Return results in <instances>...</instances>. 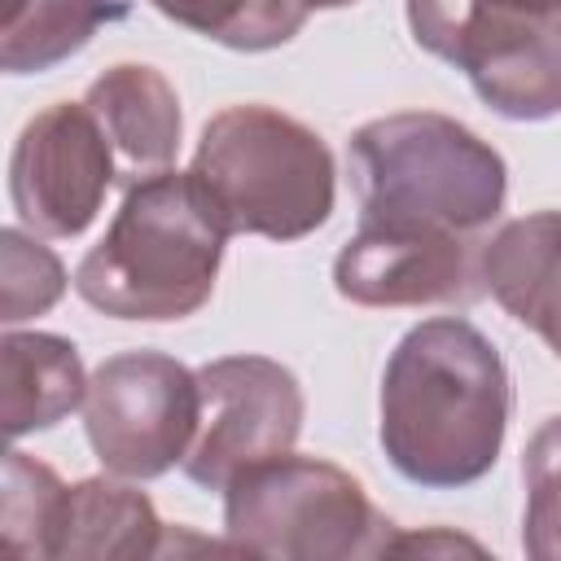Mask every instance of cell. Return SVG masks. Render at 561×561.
Instances as JSON below:
<instances>
[{"label": "cell", "instance_id": "5", "mask_svg": "<svg viewBox=\"0 0 561 561\" xmlns=\"http://www.w3.org/2000/svg\"><path fill=\"white\" fill-rule=\"evenodd\" d=\"M224 535L245 557L342 561L381 557L394 522L377 513L364 482L320 456H272L224 486Z\"/></svg>", "mask_w": 561, "mask_h": 561}, {"label": "cell", "instance_id": "4", "mask_svg": "<svg viewBox=\"0 0 561 561\" xmlns=\"http://www.w3.org/2000/svg\"><path fill=\"white\" fill-rule=\"evenodd\" d=\"M188 171L210 193L232 237H311L329 224L337 197V167L324 136L263 101L210 114Z\"/></svg>", "mask_w": 561, "mask_h": 561}, {"label": "cell", "instance_id": "9", "mask_svg": "<svg viewBox=\"0 0 561 561\" xmlns=\"http://www.w3.org/2000/svg\"><path fill=\"white\" fill-rule=\"evenodd\" d=\"M114 145L83 101L31 114L9 153V202L39 237H79L114 188Z\"/></svg>", "mask_w": 561, "mask_h": 561}, {"label": "cell", "instance_id": "20", "mask_svg": "<svg viewBox=\"0 0 561 561\" xmlns=\"http://www.w3.org/2000/svg\"><path fill=\"white\" fill-rule=\"evenodd\" d=\"M386 552H482V543H473L465 535L434 530V535H390Z\"/></svg>", "mask_w": 561, "mask_h": 561}, {"label": "cell", "instance_id": "12", "mask_svg": "<svg viewBox=\"0 0 561 561\" xmlns=\"http://www.w3.org/2000/svg\"><path fill=\"white\" fill-rule=\"evenodd\" d=\"M167 543V522L158 517L153 500L136 486V478L101 473L66 486L53 552L48 561H140L158 557Z\"/></svg>", "mask_w": 561, "mask_h": 561}, {"label": "cell", "instance_id": "6", "mask_svg": "<svg viewBox=\"0 0 561 561\" xmlns=\"http://www.w3.org/2000/svg\"><path fill=\"white\" fill-rule=\"evenodd\" d=\"M416 48L456 66L478 101L513 123L561 114V9L500 0H403Z\"/></svg>", "mask_w": 561, "mask_h": 561}, {"label": "cell", "instance_id": "11", "mask_svg": "<svg viewBox=\"0 0 561 561\" xmlns=\"http://www.w3.org/2000/svg\"><path fill=\"white\" fill-rule=\"evenodd\" d=\"M83 105L105 127L114 158L127 167L131 180H140L149 171H167L175 162L184 114H180V96H175L171 79L158 66L114 61L110 70H101L88 83Z\"/></svg>", "mask_w": 561, "mask_h": 561}, {"label": "cell", "instance_id": "1", "mask_svg": "<svg viewBox=\"0 0 561 561\" xmlns=\"http://www.w3.org/2000/svg\"><path fill=\"white\" fill-rule=\"evenodd\" d=\"M508 416V364L473 320L430 316L394 342L377 390V443L412 486L460 491L486 478Z\"/></svg>", "mask_w": 561, "mask_h": 561}, {"label": "cell", "instance_id": "17", "mask_svg": "<svg viewBox=\"0 0 561 561\" xmlns=\"http://www.w3.org/2000/svg\"><path fill=\"white\" fill-rule=\"evenodd\" d=\"M66 482L22 447L4 451L0 491V557L4 561H48Z\"/></svg>", "mask_w": 561, "mask_h": 561}, {"label": "cell", "instance_id": "3", "mask_svg": "<svg viewBox=\"0 0 561 561\" xmlns=\"http://www.w3.org/2000/svg\"><path fill=\"white\" fill-rule=\"evenodd\" d=\"M359 219L482 237L508 197V167L491 140L438 110H394L346 145Z\"/></svg>", "mask_w": 561, "mask_h": 561}, {"label": "cell", "instance_id": "7", "mask_svg": "<svg viewBox=\"0 0 561 561\" xmlns=\"http://www.w3.org/2000/svg\"><path fill=\"white\" fill-rule=\"evenodd\" d=\"M79 412L92 456L118 478L149 482L193 447L202 386L167 351H118L92 368Z\"/></svg>", "mask_w": 561, "mask_h": 561}, {"label": "cell", "instance_id": "18", "mask_svg": "<svg viewBox=\"0 0 561 561\" xmlns=\"http://www.w3.org/2000/svg\"><path fill=\"white\" fill-rule=\"evenodd\" d=\"M61 294H66V267L39 241V232L4 228L0 232V320L4 329H18L22 320L53 311Z\"/></svg>", "mask_w": 561, "mask_h": 561}, {"label": "cell", "instance_id": "22", "mask_svg": "<svg viewBox=\"0 0 561 561\" xmlns=\"http://www.w3.org/2000/svg\"><path fill=\"white\" fill-rule=\"evenodd\" d=\"M500 4H513V9H535V13H543V9H561V0H500Z\"/></svg>", "mask_w": 561, "mask_h": 561}, {"label": "cell", "instance_id": "2", "mask_svg": "<svg viewBox=\"0 0 561 561\" xmlns=\"http://www.w3.org/2000/svg\"><path fill=\"white\" fill-rule=\"evenodd\" d=\"M228 237L193 171H149L127 184L101 241L79 259L75 294L114 320H184L210 302Z\"/></svg>", "mask_w": 561, "mask_h": 561}, {"label": "cell", "instance_id": "16", "mask_svg": "<svg viewBox=\"0 0 561 561\" xmlns=\"http://www.w3.org/2000/svg\"><path fill=\"white\" fill-rule=\"evenodd\" d=\"M175 26L215 39L232 53H272L289 44L307 18L311 0H149Z\"/></svg>", "mask_w": 561, "mask_h": 561}, {"label": "cell", "instance_id": "13", "mask_svg": "<svg viewBox=\"0 0 561 561\" xmlns=\"http://www.w3.org/2000/svg\"><path fill=\"white\" fill-rule=\"evenodd\" d=\"M88 373L70 337L39 329H4L0 342V425L18 443L26 434L61 425L83 408Z\"/></svg>", "mask_w": 561, "mask_h": 561}, {"label": "cell", "instance_id": "14", "mask_svg": "<svg viewBox=\"0 0 561 561\" xmlns=\"http://www.w3.org/2000/svg\"><path fill=\"white\" fill-rule=\"evenodd\" d=\"M561 285V210L504 219L482 237V289L517 320L535 324L548 294Z\"/></svg>", "mask_w": 561, "mask_h": 561}, {"label": "cell", "instance_id": "8", "mask_svg": "<svg viewBox=\"0 0 561 561\" xmlns=\"http://www.w3.org/2000/svg\"><path fill=\"white\" fill-rule=\"evenodd\" d=\"M202 416L180 469L193 486L219 491L250 465L294 451L307 416L298 377L267 355H219L197 368Z\"/></svg>", "mask_w": 561, "mask_h": 561}, {"label": "cell", "instance_id": "15", "mask_svg": "<svg viewBox=\"0 0 561 561\" xmlns=\"http://www.w3.org/2000/svg\"><path fill=\"white\" fill-rule=\"evenodd\" d=\"M123 18V0H13L0 9V66L4 75H44Z\"/></svg>", "mask_w": 561, "mask_h": 561}, {"label": "cell", "instance_id": "19", "mask_svg": "<svg viewBox=\"0 0 561 561\" xmlns=\"http://www.w3.org/2000/svg\"><path fill=\"white\" fill-rule=\"evenodd\" d=\"M526 513H522V548L535 561H561V412L539 421L522 451Z\"/></svg>", "mask_w": 561, "mask_h": 561}, {"label": "cell", "instance_id": "21", "mask_svg": "<svg viewBox=\"0 0 561 561\" xmlns=\"http://www.w3.org/2000/svg\"><path fill=\"white\" fill-rule=\"evenodd\" d=\"M543 342H548V351L561 359V285L548 294V302H543V311H539V320L530 324Z\"/></svg>", "mask_w": 561, "mask_h": 561}, {"label": "cell", "instance_id": "10", "mask_svg": "<svg viewBox=\"0 0 561 561\" xmlns=\"http://www.w3.org/2000/svg\"><path fill=\"white\" fill-rule=\"evenodd\" d=\"M333 289L355 307H465L482 289V237L359 219L333 259Z\"/></svg>", "mask_w": 561, "mask_h": 561}]
</instances>
